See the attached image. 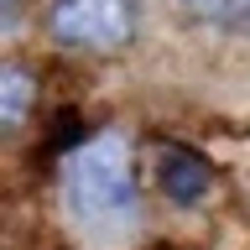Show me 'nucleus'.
<instances>
[{
  "instance_id": "5",
  "label": "nucleus",
  "mask_w": 250,
  "mask_h": 250,
  "mask_svg": "<svg viewBox=\"0 0 250 250\" xmlns=\"http://www.w3.org/2000/svg\"><path fill=\"white\" fill-rule=\"evenodd\" d=\"M198 21H214V26L229 31H250V0H183Z\"/></svg>"
},
{
  "instance_id": "2",
  "label": "nucleus",
  "mask_w": 250,
  "mask_h": 250,
  "mask_svg": "<svg viewBox=\"0 0 250 250\" xmlns=\"http://www.w3.org/2000/svg\"><path fill=\"white\" fill-rule=\"evenodd\" d=\"M47 31L62 47H89V52H120L136 37V0H52Z\"/></svg>"
},
{
  "instance_id": "4",
  "label": "nucleus",
  "mask_w": 250,
  "mask_h": 250,
  "mask_svg": "<svg viewBox=\"0 0 250 250\" xmlns=\"http://www.w3.org/2000/svg\"><path fill=\"white\" fill-rule=\"evenodd\" d=\"M26 104H31V73L21 62H5L0 68V120L16 130V125L26 120Z\"/></svg>"
},
{
  "instance_id": "1",
  "label": "nucleus",
  "mask_w": 250,
  "mask_h": 250,
  "mask_svg": "<svg viewBox=\"0 0 250 250\" xmlns=\"http://www.w3.org/2000/svg\"><path fill=\"white\" fill-rule=\"evenodd\" d=\"M62 198L78 224L89 229H120L136 219V167L130 141L120 130H99L62 162Z\"/></svg>"
},
{
  "instance_id": "6",
  "label": "nucleus",
  "mask_w": 250,
  "mask_h": 250,
  "mask_svg": "<svg viewBox=\"0 0 250 250\" xmlns=\"http://www.w3.org/2000/svg\"><path fill=\"white\" fill-rule=\"evenodd\" d=\"M0 11H5V26L16 21V11H21V0H0Z\"/></svg>"
},
{
  "instance_id": "3",
  "label": "nucleus",
  "mask_w": 250,
  "mask_h": 250,
  "mask_svg": "<svg viewBox=\"0 0 250 250\" xmlns=\"http://www.w3.org/2000/svg\"><path fill=\"white\" fill-rule=\"evenodd\" d=\"M156 177H162V193H167L172 203H198L203 193H208V183H214V172H208V162H203L198 151H188V146H162V162H156Z\"/></svg>"
}]
</instances>
